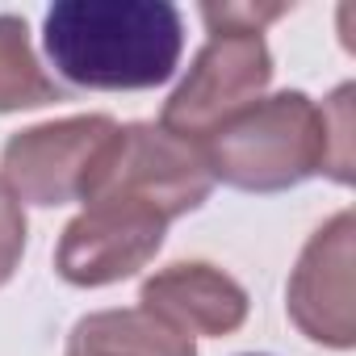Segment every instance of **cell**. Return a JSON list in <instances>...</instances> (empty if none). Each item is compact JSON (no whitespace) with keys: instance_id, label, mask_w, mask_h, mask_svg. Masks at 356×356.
I'll use <instances>...</instances> for the list:
<instances>
[{"instance_id":"obj_9","label":"cell","mask_w":356,"mask_h":356,"mask_svg":"<svg viewBox=\"0 0 356 356\" xmlns=\"http://www.w3.org/2000/svg\"><path fill=\"white\" fill-rule=\"evenodd\" d=\"M63 356H197V348L143 306H126L84 314L72 327Z\"/></svg>"},{"instance_id":"obj_2","label":"cell","mask_w":356,"mask_h":356,"mask_svg":"<svg viewBox=\"0 0 356 356\" xmlns=\"http://www.w3.org/2000/svg\"><path fill=\"white\" fill-rule=\"evenodd\" d=\"M51 67L97 92H143L176 76L185 17L168 0H59L42 17Z\"/></svg>"},{"instance_id":"obj_8","label":"cell","mask_w":356,"mask_h":356,"mask_svg":"<svg viewBox=\"0 0 356 356\" xmlns=\"http://www.w3.org/2000/svg\"><path fill=\"white\" fill-rule=\"evenodd\" d=\"M138 306L181 335L222 339L248 323V289L210 260H176L143 281Z\"/></svg>"},{"instance_id":"obj_3","label":"cell","mask_w":356,"mask_h":356,"mask_svg":"<svg viewBox=\"0 0 356 356\" xmlns=\"http://www.w3.org/2000/svg\"><path fill=\"white\" fill-rule=\"evenodd\" d=\"M214 189L210 163L197 143L163 130L159 122H126L118 126L113 143L105 147L84 202L92 197H134L159 210L168 222L185 218L206 206Z\"/></svg>"},{"instance_id":"obj_6","label":"cell","mask_w":356,"mask_h":356,"mask_svg":"<svg viewBox=\"0 0 356 356\" xmlns=\"http://www.w3.org/2000/svg\"><path fill=\"white\" fill-rule=\"evenodd\" d=\"M168 218L134 197H92L63 227L55 248V273L76 289H105L155 260Z\"/></svg>"},{"instance_id":"obj_4","label":"cell","mask_w":356,"mask_h":356,"mask_svg":"<svg viewBox=\"0 0 356 356\" xmlns=\"http://www.w3.org/2000/svg\"><path fill=\"white\" fill-rule=\"evenodd\" d=\"M273 80V55L256 30H210L193 55L185 80L163 101L159 126L189 143H206L227 118L264 97Z\"/></svg>"},{"instance_id":"obj_7","label":"cell","mask_w":356,"mask_h":356,"mask_svg":"<svg viewBox=\"0 0 356 356\" xmlns=\"http://www.w3.org/2000/svg\"><path fill=\"white\" fill-rule=\"evenodd\" d=\"M285 310L293 327L335 352L356 343V214L339 210L327 218L302 248L289 285Z\"/></svg>"},{"instance_id":"obj_10","label":"cell","mask_w":356,"mask_h":356,"mask_svg":"<svg viewBox=\"0 0 356 356\" xmlns=\"http://www.w3.org/2000/svg\"><path fill=\"white\" fill-rule=\"evenodd\" d=\"M67 101V88L47 76L30 47V26L26 17L0 13V113H22V109H42Z\"/></svg>"},{"instance_id":"obj_12","label":"cell","mask_w":356,"mask_h":356,"mask_svg":"<svg viewBox=\"0 0 356 356\" xmlns=\"http://www.w3.org/2000/svg\"><path fill=\"white\" fill-rule=\"evenodd\" d=\"M289 5H202V22L210 30H256L264 34L268 22L285 17Z\"/></svg>"},{"instance_id":"obj_5","label":"cell","mask_w":356,"mask_h":356,"mask_svg":"<svg viewBox=\"0 0 356 356\" xmlns=\"http://www.w3.org/2000/svg\"><path fill=\"white\" fill-rule=\"evenodd\" d=\"M113 134L118 122L109 113H80L26 126L0 151V181L17 193V202L42 210L84 202V189Z\"/></svg>"},{"instance_id":"obj_13","label":"cell","mask_w":356,"mask_h":356,"mask_svg":"<svg viewBox=\"0 0 356 356\" xmlns=\"http://www.w3.org/2000/svg\"><path fill=\"white\" fill-rule=\"evenodd\" d=\"M248 356H260V352H248Z\"/></svg>"},{"instance_id":"obj_1","label":"cell","mask_w":356,"mask_h":356,"mask_svg":"<svg viewBox=\"0 0 356 356\" xmlns=\"http://www.w3.org/2000/svg\"><path fill=\"white\" fill-rule=\"evenodd\" d=\"M352 97L339 84L323 105L298 88L252 101L197 143L210 176L243 193H285L310 176L352 185Z\"/></svg>"},{"instance_id":"obj_11","label":"cell","mask_w":356,"mask_h":356,"mask_svg":"<svg viewBox=\"0 0 356 356\" xmlns=\"http://www.w3.org/2000/svg\"><path fill=\"white\" fill-rule=\"evenodd\" d=\"M26 210L17 202V193L0 181V285H9L13 273L22 268V256H26Z\"/></svg>"}]
</instances>
